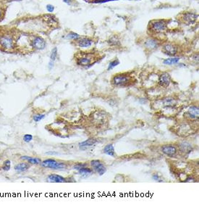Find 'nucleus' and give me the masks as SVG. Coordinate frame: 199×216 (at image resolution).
<instances>
[{"label":"nucleus","mask_w":199,"mask_h":216,"mask_svg":"<svg viewBox=\"0 0 199 216\" xmlns=\"http://www.w3.org/2000/svg\"><path fill=\"white\" fill-rule=\"evenodd\" d=\"M179 148L181 150L182 152L189 154L192 150V146L188 142H183L179 145Z\"/></svg>","instance_id":"obj_18"},{"label":"nucleus","mask_w":199,"mask_h":216,"mask_svg":"<svg viewBox=\"0 0 199 216\" xmlns=\"http://www.w3.org/2000/svg\"><path fill=\"white\" fill-rule=\"evenodd\" d=\"M108 43L109 45L114 47L120 46V39L118 38V36H112L110 39L108 41Z\"/></svg>","instance_id":"obj_21"},{"label":"nucleus","mask_w":199,"mask_h":216,"mask_svg":"<svg viewBox=\"0 0 199 216\" xmlns=\"http://www.w3.org/2000/svg\"><path fill=\"white\" fill-rule=\"evenodd\" d=\"M45 17L46 18L47 21H48L49 23H57V19H56L55 17H54V16L47 15V16H45Z\"/></svg>","instance_id":"obj_28"},{"label":"nucleus","mask_w":199,"mask_h":216,"mask_svg":"<svg viewBox=\"0 0 199 216\" xmlns=\"http://www.w3.org/2000/svg\"></svg>","instance_id":"obj_38"},{"label":"nucleus","mask_w":199,"mask_h":216,"mask_svg":"<svg viewBox=\"0 0 199 216\" xmlns=\"http://www.w3.org/2000/svg\"><path fill=\"white\" fill-rule=\"evenodd\" d=\"M119 64H120V61L118 60H113V61H112V62H109V65H108L107 70H108V71H110V70L113 69V68H115V67L117 66V65H119Z\"/></svg>","instance_id":"obj_26"},{"label":"nucleus","mask_w":199,"mask_h":216,"mask_svg":"<svg viewBox=\"0 0 199 216\" xmlns=\"http://www.w3.org/2000/svg\"><path fill=\"white\" fill-rule=\"evenodd\" d=\"M93 42L91 39H88V38H83V39H80L77 41V46L80 47H83V48H86V47H89L92 45Z\"/></svg>","instance_id":"obj_15"},{"label":"nucleus","mask_w":199,"mask_h":216,"mask_svg":"<svg viewBox=\"0 0 199 216\" xmlns=\"http://www.w3.org/2000/svg\"><path fill=\"white\" fill-rule=\"evenodd\" d=\"M162 51L167 55L170 56V57H173L175 56L177 54L178 52V48L175 44L172 43H166L165 44L163 45L162 47Z\"/></svg>","instance_id":"obj_7"},{"label":"nucleus","mask_w":199,"mask_h":216,"mask_svg":"<svg viewBox=\"0 0 199 216\" xmlns=\"http://www.w3.org/2000/svg\"><path fill=\"white\" fill-rule=\"evenodd\" d=\"M31 46L38 50H42L46 47V42L43 38L36 36L31 42Z\"/></svg>","instance_id":"obj_9"},{"label":"nucleus","mask_w":199,"mask_h":216,"mask_svg":"<svg viewBox=\"0 0 199 216\" xmlns=\"http://www.w3.org/2000/svg\"><path fill=\"white\" fill-rule=\"evenodd\" d=\"M78 172L80 174L82 175H89L92 173V170L87 168V167H83V168H81L80 169H79Z\"/></svg>","instance_id":"obj_24"},{"label":"nucleus","mask_w":199,"mask_h":216,"mask_svg":"<svg viewBox=\"0 0 199 216\" xmlns=\"http://www.w3.org/2000/svg\"><path fill=\"white\" fill-rule=\"evenodd\" d=\"M159 45V42L156 39H152V38H148L144 42V47L146 49L149 50V51H152V50L157 49Z\"/></svg>","instance_id":"obj_10"},{"label":"nucleus","mask_w":199,"mask_h":216,"mask_svg":"<svg viewBox=\"0 0 199 216\" xmlns=\"http://www.w3.org/2000/svg\"><path fill=\"white\" fill-rule=\"evenodd\" d=\"M180 57H171V58H167V59L164 60L163 64H165V65H174V64H177V62L180 61Z\"/></svg>","instance_id":"obj_22"},{"label":"nucleus","mask_w":199,"mask_h":216,"mask_svg":"<svg viewBox=\"0 0 199 216\" xmlns=\"http://www.w3.org/2000/svg\"><path fill=\"white\" fill-rule=\"evenodd\" d=\"M162 151L164 154L169 157H173L177 153V149L172 144H165L162 147Z\"/></svg>","instance_id":"obj_12"},{"label":"nucleus","mask_w":199,"mask_h":216,"mask_svg":"<svg viewBox=\"0 0 199 216\" xmlns=\"http://www.w3.org/2000/svg\"><path fill=\"white\" fill-rule=\"evenodd\" d=\"M93 60L92 53H85L81 57L77 58V64L78 65L85 67L86 68H90L94 64L91 63Z\"/></svg>","instance_id":"obj_5"},{"label":"nucleus","mask_w":199,"mask_h":216,"mask_svg":"<svg viewBox=\"0 0 199 216\" xmlns=\"http://www.w3.org/2000/svg\"><path fill=\"white\" fill-rule=\"evenodd\" d=\"M198 18V16L195 13H191V12H184L180 15L179 19H180V22L184 24L191 25V24H194L196 23Z\"/></svg>","instance_id":"obj_3"},{"label":"nucleus","mask_w":199,"mask_h":216,"mask_svg":"<svg viewBox=\"0 0 199 216\" xmlns=\"http://www.w3.org/2000/svg\"><path fill=\"white\" fill-rule=\"evenodd\" d=\"M112 81L115 86L123 87L130 85L133 81V78L127 74H117L113 77Z\"/></svg>","instance_id":"obj_1"},{"label":"nucleus","mask_w":199,"mask_h":216,"mask_svg":"<svg viewBox=\"0 0 199 216\" xmlns=\"http://www.w3.org/2000/svg\"><path fill=\"white\" fill-rule=\"evenodd\" d=\"M153 180H155V181H160V182L162 181V179H161L160 178H159V176H158L157 174H154V175H153Z\"/></svg>","instance_id":"obj_33"},{"label":"nucleus","mask_w":199,"mask_h":216,"mask_svg":"<svg viewBox=\"0 0 199 216\" xmlns=\"http://www.w3.org/2000/svg\"><path fill=\"white\" fill-rule=\"evenodd\" d=\"M29 168H30L29 163H27V162H20V163L16 165L14 168L16 171L25 172L27 170H28Z\"/></svg>","instance_id":"obj_20"},{"label":"nucleus","mask_w":199,"mask_h":216,"mask_svg":"<svg viewBox=\"0 0 199 216\" xmlns=\"http://www.w3.org/2000/svg\"><path fill=\"white\" fill-rule=\"evenodd\" d=\"M41 165L44 168H51L54 170H61L65 169L67 168L66 164L64 162H57V160L54 159H47L46 160L41 162Z\"/></svg>","instance_id":"obj_4"},{"label":"nucleus","mask_w":199,"mask_h":216,"mask_svg":"<svg viewBox=\"0 0 199 216\" xmlns=\"http://www.w3.org/2000/svg\"><path fill=\"white\" fill-rule=\"evenodd\" d=\"M47 181L53 183H64L66 181V179L62 176L57 174H51L47 178Z\"/></svg>","instance_id":"obj_14"},{"label":"nucleus","mask_w":199,"mask_h":216,"mask_svg":"<svg viewBox=\"0 0 199 216\" xmlns=\"http://www.w3.org/2000/svg\"><path fill=\"white\" fill-rule=\"evenodd\" d=\"M67 39H73V40H77L80 38V36H79L77 33H73V32H71V33H68L66 36Z\"/></svg>","instance_id":"obj_27"},{"label":"nucleus","mask_w":199,"mask_h":216,"mask_svg":"<svg viewBox=\"0 0 199 216\" xmlns=\"http://www.w3.org/2000/svg\"><path fill=\"white\" fill-rule=\"evenodd\" d=\"M97 142V140L96 139H89L87 140H86V141H83V142L80 143L79 144V147H80V148H88V147H91V146L94 145V144H96V143Z\"/></svg>","instance_id":"obj_17"},{"label":"nucleus","mask_w":199,"mask_h":216,"mask_svg":"<svg viewBox=\"0 0 199 216\" xmlns=\"http://www.w3.org/2000/svg\"><path fill=\"white\" fill-rule=\"evenodd\" d=\"M186 115L191 119H197L199 115L198 107L196 106H192L188 109Z\"/></svg>","instance_id":"obj_13"},{"label":"nucleus","mask_w":199,"mask_h":216,"mask_svg":"<svg viewBox=\"0 0 199 216\" xmlns=\"http://www.w3.org/2000/svg\"><path fill=\"white\" fill-rule=\"evenodd\" d=\"M1 10H0V18H1Z\"/></svg>","instance_id":"obj_36"},{"label":"nucleus","mask_w":199,"mask_h":216,"mask_svg":"<svg viewBox=\"0 0 199 216\" xmlns=\"http://www.w3.org/2000/svg\"><path fill=\"white\" fill-rule=\"evenodd\" d=\"M21 159L23 160H27L28 163L33 164V165H38V164L41 163V159L38 157H31L28 156H23L21 157Z\"/></svg>","instance_id":"obj_19"},{"label":"nucleus","mask_w":199,"mask_h":216,"mask_svg":"<svg viewBox=\"0 0 199 216\" xmlns=\"http://www.w3.org/2000/svg\"><path fill=\"white\" fill-rule=\"evenodd\" d=\"M45 116H46L45 114H36V115H33V119L35 122H39V121L43 120L45 118Z\"/></svg>","instance_id":"obj_25"},{"label":"nucleus","mask_w":199,"mask_h":216,"mask_svg":"<svg viewBox=\"0 0 199 216\" xmlns=\"http://www.w3.org/2000/svg\"><path fill=\"white\" fill-rule=\"evenodd\" d=\"M0 45L5 49H11L14 47V40L10 35H2L0 36Z\"/></svg>","instance_id":"obj_6"},{"label":"nucleus","mask_w":199,"mask_h":216,"mask_svg":"<svg viewBox=\"0 0 199 216\" xmlns=\"http://www.w3.org/2000/svg\"><path fill=\"white\" fill-rule=\"evenodd\" d=\"M63 1H64V2L67 3V4H70V0H63Z\"/></svg>","instance_id":"obj_35"},{"label":"nucleus","mask_w":199,"mask_h":216,"mask_svg":"<svg viewBox=\"0 0 199 216\" xmlns=\"http://www.w3.org/2000/svg\"><path fill=\"white\" fill-rule=\"evenodd\" d=\"M91 165L93 169L95 170L97 173H98L100 176H102L107 171L106 167L101 163V161L98 160H94L91 161Z\"/></svg>","instance_id":"obj_8"},{"label":"nucleus","mask_w":199,"mask_h":216,"mask_svg":"<svg viewBox=\"0 0 199 216\" xmlns=\"http://www.w3.org/2000/svg\"><path fill=\"white\" fill-rule=\"evenodd\" d=\"M2 168L4 170H6V171H7V170H10V168H11V166H10V160H6L5 162H4V164H3Z\"/></svg>","instance_id":"obj_29"},{"label":"nucleus","mask_w":199,"mask_h":216,"mask_svg":"<svg viewBox=\"0 0 199 216\" xmlns=\"http://www.w3.org/2000/svg\"><path fill=\"white\" fill-rule=\"evenodd\" d=\"M170 82H171V76L168 73H163L159 76V83L162 87H168L170 84Z\"/></svg>","instance_id":"obj_11"},{"label":"nucleus","mask_w":199,"mask_h":216,"mask_svg":"<svg viewBox=\"0 0 199 216\" xmlns=\"http://www.w3.org/2000/svg\"><path fill=\"white\" fill-rule=\"evenodd\" d=\"M101 1V0H98V1H96V2H98V1Z\"/></svg>","instance_id":"obj_37"},{"label":"nucleus","mask_w":199,"mask_h":216,"mask_svg":"<svg viewBox=\"0 0 199 216\" xmlns=\"http://www.w3.org/2000/svg\"><path fill=\"white\" fill-rule=\"evenodd\" d=\"M46 10L47 11L49 12V13H52L54 10V6L51 5V4H47L46 5Z\"/></svg>","instance_id":"obj_32"},{"label":"nucleus","mask_w":199,"mask_h":216,"mask_svg":"<svg viewBox=\"0 0 199 216\" xmlns=\"http://www.w3.org/2000/svg\"><path fill=\"white\" fill-rule=\"evenodd\" d=\"M103 152L105 155H109L111 157H115V147H114L113 144H109L104 147V150H103Z\"/></svg>","instance_id":"obj_16"},{"label":"nucleus","mask_w":199,"mask_h":216,"mask_svg":"<svg viewBox=\"0 0 199 216\" xmlns=\"http://www.w3.org/2000/svg\"><path fill=\"white\" fill-rule=\"evenodd\" d=\"M167 20H153L149 23V28L151 32L155 33H160L165 31L167 27Z\"/></svg>","instance_id":"obj_2"},{"label":"nucleus","mask_w":199,"mask_h":216,"mask_svg":"<svg viewBox=\"0 0 199 216\" xmlns=\"http://www.w3.org/2000/svg\"><path fill=\"white\" fill-rule=\"evenodd\" d=\"M57 57V47H54L52 50H51V55H50V62H54Z\"/></svg>","instance_id":"obj_23"},{"label":"nucleus","mask_w":199,"mask_h":216,"mask_svg":"<svg viewBox=\"0 0 199 216\" xmlns=\"http://www.w3.org/2000/svg\"><path fill=\"white\" fill-rule=\"evenodd\" d=\"M46 155H58V153L51 152H46Z\"/></svg>","instance_id":"obj_34"},{"label":"nucleus","mask_w":199,"mask_h":216,"mask_svg":"<svg viewBox=\"0 0 199 216\" xmlns=\"http://www.w3.org/2000/svg\"><path fill=\"white\" fill-rule=\"evenodd\" d=\"M86 164L78 163V164H77V165H75V166H74V169L78 170L79 169H80V168H83V167H86Z\"/></svg>","instance_id":"obj_31"},{"label":"nucleus","mask_w":199,"mask_h":216,"mask_svg":"<svg viewBox=\"0 0 199 216\" xmlns=\"http://www.w3.org/2000/svg\"><path fill=\"white\" fill-rule=\"evenodd\" d=\"M32 140H33V136H32V135L28 134V133L24 135V136H23L24 141H25V142H30V141H31Z\"/></svg>","instance_id":"obj_30"}]
</instances>
